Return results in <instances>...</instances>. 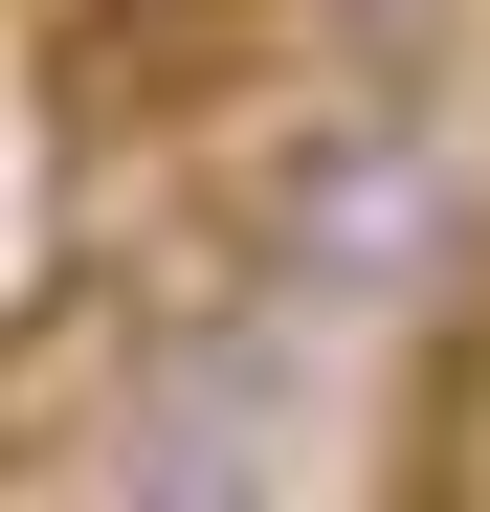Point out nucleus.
<instances>
[{
  "label": "nucleus",
  "mask_w": 490,
  "mask_h": 512,
  "mask_svg": "<svg viewBox=\"0 0 490 512\" xmlns=\"http://www.w3.org/2000/svg\"><path fill=\"white\" fill-rule=\"evenodd\" d=\"M468 245V179H446V134L424 112H312L245 156V268H268L290 312H357V290H424Z\"/></svg>",
  "instance_id": "f257e3e1"
},
{
  "label": "nucleus",
  "mask_w": 490,
  "mask_h": 512,
  "mask_svg": "<svg viewBox=\"0 0 490 512\" xmlns=\"http://www.w3.org/2000/svg\"><path fill=\"white\" fill-rule=\"evenodd\" d=\"M290 23H335V45H424L446 0H290Z\"/></svg>",
  "instance_id": "f03ea898"
}]
</instances>
